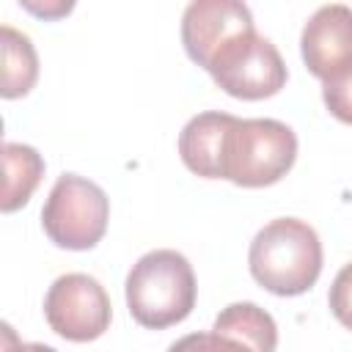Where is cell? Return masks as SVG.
Here are the masks:
<instances>
[{"mask_svg": "<svg viewBox=\"0 0 352 352\" xmlns=\"http://www.w3.org/2000/svg\"><path fill=\"white\" fill-rule=\"evenodd\" d=\"M297 160V135L278 118H234L226 135L220 179L236 187H270Z\"/></svg>", "mask_w": 352, "mask_h": 352, "instance_id": "3957f363", "label": "cell"}, {"mask_svg": "<svg viewBox=\"0 0 352 352\" xmlns=\"http://www.w3.org/2000/svg\"><path fill=\"white\" fill-rule=\"evenodd\" d=\"M256 30L253 14L236 0H195L182 16V44L190 60L209 69L212 58L236 36Z\"/></svg>", "mask_w": 352, "mask_h": 352, "instance_id": "52a82bcc", "label": "cell"}, {"mask_svg": "<svg viewBox=\"0 0 352 352\" xmlns=\"http://www.w3.org/2000/svg\"><path fill=\"white\" fill-rule=\"evenodd\" d=\"M322 102L333 118H338L341 124H352V66L322 85Z\"/></svg>", "mask_w": 352, "mask_h": 352, "instance_id": "5bb4252c", "label": "cell"}, {"mask_svg": "<svg viewBox=\"0 0 352 352\" xmlns=\"http://www.w3.org/2000/svg\"><path fill=\"white\" fill-rule=\"evenodd\" d=\"M124 292L126 308L140 327L165 330L192 314L198 283L187 256L170 248H157L132 264Z\"/></svg>", "mask_w": 352, "mask_h": 352, "instance_id": "7a4b0ae2", "label": "cell"}, {"mask_svg": "<svg viewBox=\"0 0 352 352\" xmlns=\"http://www.w3.org/2000/svg\"><path fill=\"white\" fill-rule=\"evenodd\" d=\"M107 192L77 173H63L52 184L41 206V228L52 245L63 250H91L107 231Z\"/></svg>", "mask_w": 352, "mask_h": 352, "instance_id": "277c9868", "label": "cell"}, {"mask_svg": "<svg viewBox=\"0 0 352 352\" xmlns=\"http://www.w3.org/2000/svg\"><path fill=\"white\" fill-rule=\"evenodd\" d=\"M217 88H223L234 99L258 102L275 96L286 80L289 69L278 52V47L258 36L256 30L236 36L231 44H226L206 69Z\"/></svg>", "mask_w": 352, "mask_h": 352, "instance_id": "5b68a950", "label": "cell"}, {"mask_svg": "<svg viewBox=\"0 0 352 352\" xmlns=\"http://www.w3.org/2000/svg\"><path fill=\"white\" fill-rule=\"evenodd\" d=\"M327 302H330V311L338 319V324H344L346 330H352V261L344 264L338 270V275L333 278Z\"/></svg>", "mask_w": 352, "mask_h": 352, "instance_id": "9a60e30c", "label": "cell"}, {"mask_svg": "<svg viewBox=\"0 0 352 352\" xmlns=\"http://www.w3.org/2000/svg\"><path fill=\"white\" fill-rule=\"evenodd\" d=\"M322 242L300 217H275L256 231L248 267L258 286L278 297L305 294L322 272Z\"/></svg>", "mask_w": 352, "mask_h": 352, "instance_id": "6da1fadb", "label": "cell"}, {"mask_svg": "<svg viewBox=\"0 0 352 352\" xmlns=\"http://www.w3.org/2000/svg\"><path fill=\"white\" fill-rule=\"evenodd\" d=\"M3 170H6V184H3L0 209L8 214V212L22 209L36 192L44 176V157L28 143L8 140L3 143Z\"/></svg>", "mask_w": 352, "mask_h": 352, "instance_id": "30bf717a", "label": "cell"}, {"mask_svg": "<svg viewBox=\"0 0 352 352\" xmlns=\"http://www.w3.org/2000/svg\"><path fill=\"white\" fill-rule=\"evenodd\" d=\"M3 352H58V349H52L47 344H36V341L22 344L16 338V333H14V327L11 324H3Z\"/></svg>", "mask_w": 352, "mask_h": 352, "instance_id": "2e32d148", "label": "cell"}, {"mask_svg": "<svg viewBox=\"0 0 352 352\" xmlns=\"http://www.w3.org/2000/svg\"><path fill=\"white\" fill-rule=\"evenodd\" d=\"M234 118L236 116L231 113L206 110L184 124V129L179 132V157L187 165V170L204 179H220L226 135Z\"/></svg>", "mask_w": 352, "mask_h": 352, "instance_id": "9c48e42d", "label": "cell"}, {"mask_svg": "<svg viewBox=\"0 0 352 352\" xmlns=\"http://www.w3.org/2000/svg\"><path fill=\"white\" fill-rule=\"evenodd\" d=\"M0 44H3V85H0V96L3 99H19V96L30 94V88L38 80L36 47L22 30H16L11 25L0 28Z\"/></svg>", "mask_w": 352, "mask_h": 352, "instance_id": "7c38bea8", "label": "cell"}, {"mask_svg": "<svg viewBox=\"0 0 352 352\" xmlns=\"http://www.w3.org/2000/svg\"><path fill=\"white\" fill-rule=\"evenodd\" d=\"M300 52L322 82L352 66V8L344 3L319 6L300 33Z\"/></svg>", "mask_w": 352, "mask_h": 352, "instance_id": "ba28073f", "label": "cell"}, {"mask_svg": "<svg viewBox=\"0 0 352 352\" xmlns=\"http://www.w3.org/2000/svg\"><path fill=\"white\" fill-rule=\"evenodd\" d=\"M25 8H30L33 14H41V16H60V14H69L72 11V3H60V6H33V3H22Z\"/></svg>", "mask_w": 352, "mask_h": 352, "instance_id": "e0dca14e", "label": "cell"}, {"mask_svg": "<svg viewBox=\"0 0 352 352\" xmlns=\"http://www.w3.org/2000/svg\"><path fill=\"white\" fill-rule=\"evenodd\" d=\"M44 319L60 338L85 344L104 336L113 319V305L96 278L85 272H66L55 278L44 294Z\"/></svg>", "mask_w": 352, "mask_h": 352, "instance_id": "8992f818", "label": "cell"}, {"mask_svg": "<svg viewBox=\"0 0 352 352\" xmlns=\"http://www.w3.org/2000/svg\"><path fill=\"white\" fill-rule=\"evenodd\" d=\"M212 330L226 333V336L248 344L253 352H275V346H278V324L256 302H231V305H226L217 314Z\"/></svg>", "mask_w": 352, "mask_h": 352, "instance_id": "8fae6325", "label": "cell"}, {"mask_svg": "<svg viewBox=\"0 0 352 352\" xmlns=\"http://www.w3.org/2000/svg\"><path fill=\"white\" fill-rule=\"evenodd\" d=\"M168 352H253L248 344L217 333V330H204V333H190L182 336L168 346Z\"/></svg>", "mask_w": 352, "mask_h": 352, "instance_id": "4fadbf2b", "label": "cell"}]
</instances>
